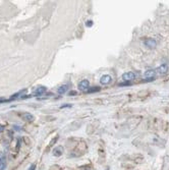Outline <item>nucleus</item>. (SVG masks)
<instances>
[{
  "label": "nucleus",
  "mask_w": 169,
  "mask_h": 170,
  "mask_svg": "<svg viewBox=\"0 0 169 170\" xmlns=\"http://www.w3.org/2000/svg\"><path fill=\"white\" fill-rule=\"evenodd\" d=\"M35 169H36V165L35 164H32L31 167L29 168V170H35Z\"/></svg>",
  "instance_id": "f8f14e48"
},
{
  "label": "nucleus",
  "mask_w": 169,
  "mask_h": 170,
  "mask_svg": "<svg viewBox=\"0 0 169 170\" xmlns=\"http://www.w3.org/2000/svg\"><path fill=\"white\" fill-rule=\"evenodd\" d=\"M4 156H3V154H2V152H0V160H1V159L3 158Z\"/></svg>",
  "instance_id": "2eb2a0df"
},
{
  "label": "nucleus",
  "mask_w": 169,
  "mask_h": 170,
  "mask_svg": "<svg viewBox=\"0 0 169 170\" xmlns=\"http://www.w3.org/2000/svg\"><path fill=\"white\" fill-rule=\"evenodd\" d=\"M100 91V88L99 87H94V88H91L88 90V93H96V92H99Z\"/></svg>",
  "instance_id": "9b49d317"
},
{
  "label": "nucleus",
  "mask_w": 169,
  "mask_h": 170,
  "mask_svg": "<svg viewBox=\"0 0 169 170\" xmlns=\"http://www.w3.org/2000/svg\"><path fill=\"white\" fill-rule=\"evenodd\" d=\"M24 118H25V120H27V121H33V120H34V116H33L31 113H26V114L24 115Z\"/></svg>",
  "instance_id": "9d476101"
},
{
  "label": "nucleus",
  "mask_w": 169,
  "mask_h": 170,
  "mask_svg": "<svg viewBox=\"0 0 169 170\" xmlns=\"http://www.w3.org/2000/svg\"><path fill=\"white\" fill-rule=\"evenodd\" d=\"M62 152H63V150H62V147H57V148H55L54 150H53V155L55 156V157H59L61 154H62Z\"/></svg>",
  "instance_id": "1a4fd4ad"
},
{
  "label": "nucleus",
  "mask_w": 169,
  "mask_h": 170,
  "mask_svg": "<svg viewBox=\"0 0 169 170\" xmlns=\"http://www.w3.org/2000/svg\"><path fill=\"white\" fill-rule=\"evenodd\" d=\"M134 78H136V74H134L133 72H131V71L125 72V73H124V74H123V76H122V79L124 80V81H127V82H129V81L133 80Z\"/></svg>",
  "instance_id": "39448f33"
},
{
  "label": "nucleus",
  "mask_w": 169,
  "mask_h": 170,
  "mask_svg": "<svg viewBox=\"0 0 169 170\" xmlns=\"http://www.w3.org/2000/svg\"><path fill=\"white\" fill-rule=\"evenodd\" d=\"M90 89V83L88 80H83L80 84H78V90L80 91H83V92H86Z\"/></svg>",
  "instance_id": "f257e3e1"
},
{
  "label": "nucleus",
  "mask_w": 169,
  "mask_h": 170,
  "mask_svg": "<svg viewBox=\"0 0 169 170\" xmlns=\"http://www.w3.org/2000/svg\"><path fill=\"white\" fill-rule=\"evenodd\" d=\"M128 85H130V82H126V83H122V84H120V86H128Z\"/></svg>",
  "instance_id": "ddd939ff"
},
{
  "label": "nucleus",
  "mask_w": 169,
  "mask_h": 170,
  "mask_svg": "<svg viewBox=\"0 0 169 170\" xmlns=\"http://www.w3.org/2000/svg\"><path fill=\"white\" fill-rule=\"evenodd\" d=\"M68 88H69V86L68 85H62V86H60L59 88H58V90H57V92H58V94H65L67 91H68Z\"/></svg>",
  "instance_id": "6e6552de"
},
{
  "label": "nucleus",
  "mask_w": 169,
  "mask_h": 170,
  "mask_svg": "<svg viewBox=\"0 0 169 170\" xmlns=\"http://www.w3.org/2000/svg\"><path fill=\"white\" fill-rule=\"evenodd\" d=\"M144 76H145V78H147L148 80L155 79V76H156V70H155V69H148V70H146V71H145Z\"/></svg>",
  "instance_id": "20e7f679"
},
{
  "label": "nucleus",
  "mask_w": 169,
  "mask_h": 170,
  "mask_svg": "<svg viewBox=\"0 0 169 170\" xmlns=\"http://www.w3.org/2000/svg\"><path fill=\"white\" fill-rule=\"evenodd\" d=\"M76 94V92H74V91H72V93H70L69 95H75Z\"/></svg>",
  "instance_id": "f3484780"
},
{
  "label": "nucleus",
  "mask_w": 169,
  "mask_h": 170,
  "mask_svg": "<svg viewBox=\"0 0 169 170\" xmlns=\"http://www.w3.org/2000/svg\"><path fill=\"white\" fill-rule=\"evenodd\" d=\"M46 91H47L46 87L40 86V87H38V88L35 90V93H34V95H35L36 97H40V96H42V95H44L45 93H46Z\"/></svg>",
  "instance_id": "7ed1b4c3"
},
{
  "label": "nucleus",
  "mask_w": 169,
  "mask_h": 170,
  "mask_svg": "<svg viewBox=\"0 0 169 170\" xmlns=\"http://www.w3.org/2000/svg\"><path fill=\"white\" fill-rule=\"evenodd\" d=\"M155 70H156V72H158L159 74H164V73H166L168 71V66H167V64H161L158 68L155 69Z\"/></svg>",
  "instance_id": "423d86ee"
},
{
  "label": "nucleus",
  "mask_w": 169,
  "mask_h": 170,
  "mask_svg": "<svg viewBox=\"0 0 169 170\" xmlns=\"http://www.w3.org/2000/svg\"><path fill=\"white\" fill-rule=\"evenodd\" d=\"M93 25V22L92 20H89V22H87V27H91Z\"/></svg>",
  "instance_id": "4468645a"
},
{
  "label": "nucleus",
  "mask_w": 169,
  "mask_h": 170,
  "mask_svg": "<svg viewBox=\"0 0 169 170\" xmlns=\"http://www.w3.org/2000/svg\"><path fill=\"white\" fill-rule=\"evenodd\" d=\"M145 46L147 48H150V49H154L157 46V42L154 39H148V40L145 41Z\"/></svg>",
  "instance_id": "f03ea898"
},
{
  "label": "nucleus",
  "mask_w": 169,
  "mask_h": 170,
  "mask_svg": "<svg viewBox=\"0 0 169 170\" xmlns=\"http://www.w3.org/2000/svg\"><path fill=\"white\" fill-rule=\"evenodd\" d=\"M2 131H3V126L0 125V132H2Z\"/></svg>",
  "instance_id": "dca6fc26"
},
{
  "label": "nucleus",
  "mask_w": 169,
  "mask_h": 170,
  "mask_svg": "<svg viewBox=\"0 0 169 170\" xmlns=\"http://www.w3.org/2000/svg\"><path fill=\"white\" fill-rule=\"evenodd\" d=\"M111 81H112L111 76H109V74H104V76H103L102 78H101L100 83H101V84H103V85H107V84L111 83Z\"/></svg>",
  "instance_id": "0eeeda50"
}]
</instances>
